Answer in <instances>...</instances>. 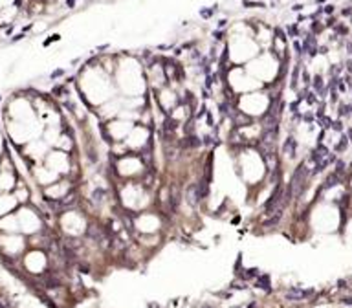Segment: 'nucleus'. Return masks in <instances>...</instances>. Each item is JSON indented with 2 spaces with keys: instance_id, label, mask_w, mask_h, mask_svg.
<instances>
[{
  "instance_id": "22",
  "label": "nucleus",
  "mask_w": 352,
  "mask_h": 308,
  "mask_svg": "<svg viewBox=\"0 0 352 308\" xmlns=\"http://www.w3.org/2000/svg\"><path fill=\"white\" fill-rule=\"evenodd\" d=\"M288 33H290V37H295V35H297V28H295V26H290V28H288Z\"/></svg>"
},
{
  "instance_id": "11",
  "label": "nucleus",
  "mask_w": 352,
  "mask_h": 308,
  "mask_svg": "<svg viewBox=\"0 0 352 308\" xmlns=\"http://www.w3.org/2000/svg\"><path fill=\"white\" fill-rule=\"evenodd\" d=\"M282 218V211H277V213H273L268 220H264L262 222V226L264 227H272V226H275V224H279V220Z\"/></svg>"
},
{
  "instance_id": "7",
  "label": "nucleus",
  "mask_w": 352,
  "mask_h": 308,
  "mask_svg": "<svg viewBox=\"0 0 352 308\" xmlns=\"http://www.w3.org/2000/svg\"><path fill=\"white\" fill-rule=\"evenodd\" d=\"M86 237H88L90 240H94V242H101L103 237H105V231L97 226H90L86 229Z\"/></svg>"
},
{
  "instance_id": "15",
  "label": "nucleus",
  "mask_w": 352,
  "mask_h": 308,
  "mask_svg": "<svg viewBox=\"0 0 352 308\" xmlns=\"http://www.w3.org/2000/svg\"><path fill=\"white\" fill-rule=\"evenodd\" d=\"M44 288H48V290L59 288V281H57V279H53V277H48V279L44 281Z\"/></svg>"
},
{
  "instance_id": "24",
  "label": "nucleus",
  "mask_w": 352,
  "mask_h": 308,
  "mask_svg": "<svg viewBox=\"0 0 352 308\" xmlns=\"http://www.w3.org/2000/svg\"><path fill=\"white\" fill-rule=\"evenodd\" d=\"M211 13H213V11H205V9H204V11H202V13H200V15H202V17H205V19H207V17H211Z\"/></svg>"
},
{
  "instance_id": "13",
  "label": "nucleus",
  "mask_w": 352,
  "mask_h": 308,
  "mask_svg": "<svg viewBox=\"0 0 352 308\" xmlns=\"http://www.w3.org/2000/svg\"><path fill=\"white\" fill-rule=\"evenodd\" d=\"M314 88H315V92L319 94V96H323L325 94V84H323V79H321V75H315L314 77Z\"/></svg>"
},
{
  "instance_id": "9",
  "label": "nucleus",
  "mask_w": 352,
  "mask_h": 308,
  "mask_svg": "<svg viewBox=\"0 0 352 308\" xmlns=\"http://www.w3.org/2000/svg\"><path fill=\"white\" fill-rule=\"evenodd\" d=\"M337 184H341V176L337 174V172H332V174H328L327 176V180H325V185H323V189H330V187H336Z\"/></svg>"
},
{
  "instance_id": "12",
  "label": "nucleus",
  "mask_w": 352,
  "mask_h": 308,
  "mask_svg": "<svg viewBox=\"0 0 352 308\" xmlns=\"http://www.w3.org/2000/svg\"><path fill=\"white\" fill-rule=\"evenodd\" d=\"M200 143H202V141H200L196 136H187V138L182 141V145H183V147H187V149H195V147H198Z\"/></svg>"
},
{
  "instance_id": "14",
  "label": "nucleus",
  "mask_w": 352,
  "mask_h": 308,
  "mask_svg": "<svg viewBox=\"0 0 352 308\" xmlns=\"http://www.w3.org/2000/svg\"><path fill=\"white\" fill-rule=\"evenodd\" d=\"M347 147H349V138H347V136H341V141L336 145L334 149H336V152H343Z\"/></svg>"
},
{
  "instance_id": "5",
  "label": "nucleus",
  "mask_w": 352,
  "mask_h": 308,
  "mask_svg": "<svg viewBox=\"0 0 352 308\" xmlns=\"http://www.w3.org/2000/svg\"><path fill=\"white\" fill-rule=\"evenodd\" d=\"M312 293H314V290H301V288L293 286L286 292V299L288 301H303V299L310 297Z\"/></svg>"
},
{
  "instance_id": "2",
  "label": "nucleus",
  "mask_w": 352,
  "mask_h": 308,
  "mask_svg": "<svg viewBox=\"0 0 352 308\" xmlns=\"http://www.w3.org/2000/svg\"><path fill=\"white\" fill-rule=\"evenodd\" d=\"M282 194H284V189H282V185L277 184L273 189V193H272V196L268 198V202L264 204V215L266 216H272L273 213H277V211H282L281 209V202H282Z\"/></svg>"
},
{
  "instance_id": "20",
  "label": "nucleus",
  "mask_w": 352,
  "mask_h": 308,
  "mask_svg": "<svg viewBox=\"0 0 352 308\" xmlns=\"http://www.w3.org/2000/svg\"><path fill=\"white\" fill-rule=\"evenodd\" d=\"M339 114H341V116H349V114H350V106H349V105H341V106H339Z\"/></svg>"
},
{
  "instance_id": "6",
  "label": "nucleus",
  "mask_w": 352,
  "mask_h": 308,
  "mask_svg": "<svg viewBox=\"0 0 352 308\" xmlns=\"http://www.w3.org/2000/svg\"><path fill=\"white\" fill-rule=\"evenodd\" d=\"M282 152H284L288 158H293V156L297 154V141L293 140L292 136L284 140V143H282Z\"/></svg>"
},
{
  "instance_id": "19",
  "label": "nucleus",
  "mask_w": 352,
  "mask_h": 308,
  "mask_svg": "<svg viewBox=\"0 0 352 308\" xmlns=\"http://www.w3.org/2000/svg\"><path fill=\"white\" fill-rule=\"evenodd\" d=\"M334 172H337L339 176H341V174L345 172V163H343L341 160H337V162H336V171H334Z\"/></svg>"
},
{
  "instance_id": "30",
  "label": "nucleus",
  "mask_w": 352,
  "mask_h": 308,
  "mask_svg": "<svg viewBox=\"0 0 352 308\" xmlns=\"http://www.w3.org/2000/svg\"><path fill=\"white\" fill-rule=\"evenodd\" d=\"M349 72H350V74H352V61L349 62Z\"/></svg>"
},
{
  "instance_id": "10",
  "label": "nucleus",
  "mask_w": 352,
  "mask_h": 308,
  "mask_svg": "<svg viewBox=\"0 0 352 308\" xmlns=\"http://www.w3.org/2000/svg\"><path fill=\"white\" fill-rule=\"evenodd\" d=\"M257 288L264 290V292H270L272 286H270V275H259L257 277Z\"/></svg>"
},
{
  "instance_id": "3",
  "label": "nucleus",
  "mask_w": 352,
  "mask_h": 308,
  "mask_svg": "<svg viewBox=\"0 0 352 308\" xmlns=\"http://www.w3.org/2000/svg\"><path fill=\"white\" fill-rule=\"evenodd\" d=\"M262 143H264V147H272V145L275 143V140H277V136H279V121H262Z\"/></svg>"
},
{
  "instance_id": "21",
  "label": "nucleus",
  "mask_w": 352,
  "mask_h": 308,
  "mask_svg": "<svg viewBox=\"0 0 352 308\" xmlns=\"http://www.w3.org/2000/svg\"><path fill=\"white\" fill-rule=\"evenodd\" d=\"M332 128H334V130H339V132H341V130H343V125H341V121H336V123H332Z\"/></svg>"
},
{
  "instance_id": "23",
  "label": "nucleus",
  "mask_w": 352,
  "mask_h": 308,
  "mask_svg": "<svg viewBox=\"0 0 352 308\" xmlns=\"http://www.w3.org/2000/svg\"><path fill=\"white\" fill-rule=\"evenodd\" d=\"M343 305H349V306H350L352 305V297H345V299H343Z\"/></svg>"
},
{
  "instance_id": "18",
  "label": "nucleus",
  "mask_w": 352,
  "mask_h": 308,
  "mask_svg": "<svg viewBox=\"0 0 352 308\" xmlns=\"http://www.w3.org/2000/svg\"><path fill=\"white\" fill-rule=\"evenodd\" d=\"M163 130H167V132H173V130H176V123L173 121V119H167V121H165V125H163Z\"/></svg>"
},
{
  "instance_id": "1",
  "label": "nucleus",
  "mask_w": 352,
  "mask_h": 308,
  "mask_svg": "<svg viewBox=\"0 0 352 308\" xmlns=\"http://www.w3.org/2000/svg\"><path fill=\"white\" fill-rule=\"evenodd\" d=\"M312 176V171L306 169V165L301 163L295 171H293V176H292V182H290V189H292V196L293 198H299L305 189H306V182L308 178Z\"/></svg>"
},
{
  "instance_id": "25",
  "label": "nucleus",
  "mask_w": 352,
  "mask_h": 308,
  "mask_svg": "<svg viewBox=\"0 0 352 308\" xmlns=\"http://www.w3.org/2000/svg\"><path fill=\"white\" fill-rule=\"evenodd\" d=\"M306 101H308V103H315V97H314V94H308V97H306Z\"/></svg>"
},
{
  "instance_id": "31",
  "label": "nucleus",
  "mask_w": 352,
  "mask_h": 308,
  "mask_svg": "<svg viewBox=\"0 0 352 308\" xmlns=\"http://www.w3.org/2000/svg\"><path fill=\"white\" fill-rule=\"evenodd\" d=\"M204 308H213V306H204Z\"/></svg>"
},
{
  "instance_id": "29",
  "label": "nucleus",
  "mask_w": 352,
  "mask_h": 308,
  "mask_svg": "<svg viewBox=\"0 0 352 308\" xmlns=\"http://www.w3.org/2000/svg\"><path fill=\"white\" fill-rule=\"evenodd\" d=\"M347 138H349V141H352V128H349V136Z\"/></svg>"
},
{
  "instance_id": "27",
  "label": "nucleus",
  "mask_w": 352,
  "mask_h": 308,
  "mask_svg": "<svg viewBox=\"0 0 352 308\" xmlns=\"http://www.w3.org/2000/svg\"><path fill=\"white\" fill-rule=\"evenodd\" d=\"M343 15H347V17H349V15H352V9H350V7H349V9H343Z\"/></svg>"
},
{
  "instance_id": "4",
  "label": "nucleus",
  "mask_w": 352,
  "mask_h": 308,
  "mask_svg": "<svg viewBox=\"0 0 352 308\" xmlns=\"http://www.w3.org/2000/svg\"><path fill=\"white\" fill-rule=\"evenodd\" d=\"M185 200L191 207H196L202 200V193H200V185L198 184H191L185 191Z\"/></svg>"
},
{
  "instance_id": "16",
  "label": "nucleus",
  "mask_w": 352,
  "mask_h": 308,
  "mask_svg": "<svg viewBox=\"0 0 352 308\" xmlns=\"http://www.w3.org/2000/svg\"><path fill=\"white\" fill-rule=\"evenodd\" d=\"M103 196H105V191H103V189H96L94 194H92V198H94L96 204H101V202H103Z\"/></svg>"
},
{
  "instance_id": "28",
  "label": "nucleus",
  "mask_w": 352,
  "mask_h": 308,
  "mask_svg": "<svg viewBox=\"0 0 352 308\" xmlns=\"http://www.w3.org/2000/svg\"><path fill=\"white\" fill-rule=\"evenodd\" d=\"M325 11H327V13H332L334 7H332V6H327V9H325Z\"/></svg>"
},
{
  "instance_id": "26",
  "label": "nucleus",
  "mask_w": 352,
  "mask_h": 308,
  "mask_svg": "<svg viewBox=\"0 0 352 308\" xmlns=\"http://www.w3.org/2000/svg\"><path fill=\"white\" fill-rule=\"evenodd\" d=\"M312 29H314V31H319V29H321V26H319V24L315 22V24H314V26H312Z\"/></svg>"
},
{
  "instance_id": "17",
  "label": "nucleus",
  "mask_w": 352,
  "mask_h": 308,
  "mask_svg": "<svg viewBox=\"0 0 352 308\" xmlns=\"http://www.w3.org/2000/svg\"><path fill=\"white\" fill-rule=\"evenodd\" d=\"M244 271H246V273H244V279H255V277H259V275H260L257 268H251V270H244Z\"/></svg>"
},
{
  "instance_id": "8",
  "label": "nucleus",
  "mask_w": 352,
  "mask_h": 308,
  "mask_svg": "<svg viewBox=\"0 0 352 308\" xmlns=\"http://www.w3.org/2000/svg\"><path fill=\"white\" fill-rule=\"evenodd\" d=\"M330 152H328V149L327 147H323V145H319L315 150L312 152V156H310V160H312L314 163H319V162H323L327 156H328Z\"/></svg>"
}]
</instances>
